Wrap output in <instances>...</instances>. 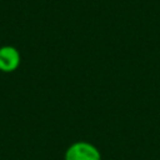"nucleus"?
Returning <instances> with one entry per match:
<instances>
[{
  "label": "nucleus",
  "mask_w": 160,
  "mask_h": 160,
  "mask_svg": "<svg viewBox=\"0 0 160 160\" xmlns=\"http://www.w3.org/2000/svg\"><path fill=\"white\" fill-rule=\"evenodd\" d=\"M21 62V55L19 50L12 45L0 46V71L1 72H14Z\"/></svg>",
  "instance_id": "nucleus-2"
},
{
  "label": "nucleus",
  "mask_w": 160,
  "mask_h": 160,
  "mask_svg": "<svg viewBox=\"0 0 160 160\" xmlns=\"http://www.w3.org/2000/svg\"><path fill=\"white\" fill-rule=\"evenodd\" d=\"M64 160H101L100 150L89 141H75L65 151Z\"/></svg>",
  "instance_id": "nucleus-1"
}]
</instances>
